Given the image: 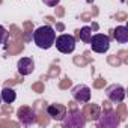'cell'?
Masks as SVG:
<instances>
[{"label": "cell", "mask_w": 128, "mask_h": 128, "mask_svg": "<svg viewBox=\"0 0 128 128\" xmlns=\"http://www.w3.org/2000/svg\"><path fill=\"white\" fill-rule=\"evenodd\" d=\"M118 124H119V116H118V113L113 112V110H110V112H108V116H102L98 125H100V126H104V128H113V126H116Z\"/></svg>", "instance_id": "30bf717a"}, {"label": "cell", "mask_w": 128, "mask_h": 128, "mask_svg": "<svg viewBox=\"0 0 128 128\" xmlns=\"http://www.w3.org/2000/svg\"><path fill=\"white\" fill-rule=\"evenodd\" d=\"M54 45L60 53L70 54V53H72L76 50V38L72 35H70V33H62V35L56 36Z\"/></svg>", "instance_id": "7a4b0ae2"}, {"label": "cell", "mask_w": 128, "mask_h": 128, "mask_svg": "<svg viewBox=\"0 0 128 128\" xmlns=\"http://www.w3.org/2000/svg\"><path fill=\"white\" fill-rule=\"evenodd\" d=\"M106 95L112 102L119 104V102H122L125 100V88L120 86V84H110L106 89Z\"/></svg>", "instance_id": "52a82bcc"}, {"label": "cell", "mask_w": 128, "mask_h": 128, "mask_svg": "<svg viewBox=\"0 0 128 128\" xmlns=\"http://www.w3.org/2000/svg\"><path fill=\"white\" fill-rule=\"evenodd\" d=\"M65 128H83L86 125V118L80 110H71L62 119Z\"/></svg>", "instance_id": "3957f363"}, {"label": "cell", "mask_w": 128, "mask_h": 128, "mask_svg": "<svg viewBox=\"0 0 128 128\" xmlns=\"http://www.w3.org/2000/svg\"><path fill=\"white\" fill-rule=\"evenodd\" d=\"M71 95L77 102H89L90 101V89L86 84H77L71 89Z\"/></svg>", "instance_id": "8992f818"}, {"label": "cell", "mask_w": 128, "mask_h": 128, "mask_svg": "<svg viewBox=\"0 0 128 128\" xmlns=\"http://www.w3.org/2000/svg\"><path fill=\"white\" fill-rule=\"evenodd\" d=\"M54 39H56V32L51 26L44 24L39 26L35 32H33V42L36 44V47H39L41 50H48L54 45Z\"/></svg>", "instance_id": "6da1fadb"}, {"label": "cell", "mask_w": 128, "mask_h": 128, "mask_svg": "<svg viewBox=\"0 0 128 128\" xmlns=\"http://www.w3.org/2000/svg\"><path fill=\"white\" fill-rule=\"evenodd\" d=\"M47 113L48 116H51V119L54 120H62L66 114V107L63 104H59V102H54V104H50L47 107Z\"/></svg>", "instance_id": "ba28073f"}, {"label": "cell", "mask_w": 128, "mask_h": 128, "mask_svg": "<svg viewBox=\"0 0 128 128\" xmlns=\"http://www.w3.org/2000/svg\"><path fill=\"white\" fill-rule=\"evenodd\" d=\"M0 101H2V96H0Z\"/></svg>", "instance_id": "2e32d148"}, {"label": "cell", "mask_w": 128, "mask_h": 128, "mask_svg": "<svg viewBox=\"0 0 128 128\" xmlns=\"http://www.w3.org/2000/svg\"><path fill=\"white\" fill-rule=\"evenodd\" d=\"M8 39H9V33H8V30L5 29V26L0 24V44L5 45V44L8 42Z\"/></svg>", "instance_id": "5bb4252c"}, {"label": "cell", "mask_w": 128, "mask_h": 128, "mask_svg": "<svg viewBox=\"0 0 128 128\" xmlns=\"http://www.w3.org/2000/svg\"><path fill=\"white\" fill-rule=\"evenodd\" d=\"M42 2H44L47 6H50V8H54V6H57V5L60 3V0H42Z\"/></svg>", "instance_id": "9a60e30c"}, {"label": "cell", "mask_w": 128, "mask_h": 128, "mask_svg": "<svg viewBox=\"0 0 128 128\" xmlns=\"http://www.w3.org/2000/svg\"><path fill=\"white\" fill-rule=\"evenodd\" d=\"M17 70L21 76H29L35 71V62L32 57H21L17 63Z\"/></svg>", "instance_id": "9c48e42d"}, {"label": "cell", "mask_w": 128, "mask_h": 128, "mask_svg": "<svg viewBox=\"0 0 128 128\" xmlns=\"http://www.w3.org/2000/svg\"><path fill=\"white\" fill-rule=\"evenodd\" d=\"M17 118L23 125H33L36 124V113L32 107L23 106L17 110Z\"/></svg>", "instance_id": "5b68a950"}, {"label": "cell", "mask_w": 128, "mask_h": 128, "mask_svg": "<svg viewBox=\"0 0 128 128\" xmlns=\"http://www.w3.org/2000/svg\"><path fill=\"white\" fill-rule=\"evenodd\" d=\"M113 38L119 44H126L128 42V27L126 26H116L113 29Z\"/></svg>", "instance_id": "8fae6325"}, {"label": "cell", "mask_w": 128, "mask_h": 128, "mask_svg": "<svg viewBox=\"0 0 128 128\" xmlns=\"http://www.w3.org/2000/svg\"><path fill=\"white\" fill-rule=\"evenodd\" d=\"M78 36H80V39H82L84 44H89L90 36H92V29H90L89 26H83V27L80 29V32H78Z\"/></svg>", "instance_id": "4fadbf2b"}, {"label": "cell", "mask_w": 128, "mask_h": 128, "mask_svg": "<svg viewBox=\"0 0 128 128\" xmlns=\"http://www.w3.org/2000/svg\"><path fill=\"white\" fill-rule=\"evenodd\" d=\"M0 96H2V101L6 104H12L17 98V92L12 88H3L2 92H0Z\"/></svg>", "instance_id": "7c38bea8"}, {"label": "cell", "mask_w": 128, "mask_h": 128, "mask_svg": "<svg viewBox=\"0 0 128 128\" xmlns=\"http://www.w3.org/2000/svg\"><path fill=\"white\" fill-rule=\"evenodd\" d=\"M110 41H112L110 36H107V35H104V33H96V35H92V36H90L89 45H90L92 51L102 54V53L108 51V48H110Z\"/></svg>", "instance_id": "277c9868"}]
</instances>
